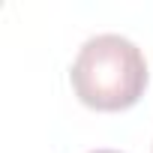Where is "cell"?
Wrapping results in <instances>:
<instances>
[{"mask_svg":"<svg viewBox=\"0 0 153 153\" xmlns=\"http://www.w3.org/2000/svg\"><path fill=\"white\" fill-rule=\"evenodd\" d=\"M90 153H120V150H90Z\"/></svg>","mask_w":153,"mask_h":153,"instance_id":"obj_2","label":"cell"},{"mask_svg":"<svg viewBox=\"0 0 153 153\" xmlns=\"http://www.w3.org/2000/svg\"><path fill=\"white\" fill-rule=\"evenodd\" d=\"M69 81L87 108L123 111L147 90V60L132 39L120 33H99L78 48Z\"/></svg>","mask_w":153,"mask_h":153,"instance_id":"obj_1","label":"cell"}]
</instances>
